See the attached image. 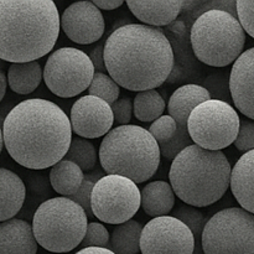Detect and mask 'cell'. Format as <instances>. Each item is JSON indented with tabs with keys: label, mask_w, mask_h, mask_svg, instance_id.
Wrapping results in <instances>:
<instances>
[{
	"label": "cell",
	"mask_w": 254,
	"mask_h": 254,
	"mask_svg": "<svg viewBox=\"0 0 254 254\" xmlns=\"http://www.w3.org/2000/svg\"><path fill=\"white\" fill-rule=\"evenodd\" d=\"M71 121L56 103L31 98L14 107L2 124L4 145L19 165L45 170L64 160L72 141Z\"/></svg>",
	"instance_id": "1"
},
{
	"label": "cell",
	"mask_w": 254,
	"mask_h": 254,
	"mask_svg": "<svg viewBox=\"0 0 254 254\" xmlns=\"http://www.w3.org/2000/svg\"><path fill=\"white\" fill-rule=\"evenodd\" d=\"M104 64L119 87L139 93L168 81L174 69V51L161 30L128 24L106 40Z\"/></svg>",
	"instance_id": "2"
},
{
	"label": "cell",
	"mask_w": 254,
	"mask_h": 254,
	"mask_svg": "<svg viewBox=\"0 0 254 254\" xmlns=\"http://www.w3.org/2000/svg\"><path fill=\"white\" fill-rule=\"evenodd\" d=\"M61 16L52 0H0V60L32 62L56 45Z\"/></svg>",
	"instance_id": "3"
},
{
	"label": "cell",
	"mask_w": 254,
	"mask_h": 254,
	"mask_svg": "<svg viewBox=\"0 0 254 254\" xmlns=\"http://www.w3.org/2000/svg\"><path fill=\"white\" fill-rule=\"evenodd\" d=\"M231 175L232 168L222 151L206 150L192 144L173 160L169 180L183 202L197 208L220 201L230 189Z\"/></svg>",
	"instance_id": "4"
},
{
	"label": "cell",
	"mask_w": 254,
	"mask_h": 254,
	"mask_svg": "<svg viewBox=\"0 0 254 254\" xmlns=\"http://www.w3.org/2000/svg\"><path fill=\"white\" fill-rule=\"evenodd\" d=\"M160 146L148 129L119 126L99 146V161L106 175H119L138 184L153 178L160 165Z\"/></svg>",
	"instance_id": "5"
},
{
	"label": "cell",
	"mask_w": 254,
	"mask_h": 254,
	"mask_svg": "<svg viewBox=\"0 0 254 254\" xmlns=\"http://www.w3.org/2000/svg\"><path fill=\"white\" fill-rule=\"evenodd\" d=\"M191 46L198 61L207 66L226 67L243 54L246 31L232 12L211 9L201 14L191 27Z\"/></svg>",
	"instance_id": "6"
},
{
	"label": "cell",
	"mask_w": 254,
	"mask_h": 254,
	"mask_svg": "<svg viewBox=\"0 0 254 254\" xmlns=\"http://www.w3.org/2000/svg\"><path fill=\"white\" fill-rule=\"evenodd\" d=\"M88 216L68 197H54L42 202L32 217V230L39 246L52 253H68L86 236Z\"/></svg>",
	"instance_id": "7"
},
{
	"label": "cell",
	"mask_w": 254,
	"mask_h": 254,
	"mask_svg": "<svg viewBox=\"0 0 254 254\" xmlns=\"http://www.w3.org/2000/svg\"><path fill=\"white\" fill-rule=\"evenodd\" d=\"M241 118L230 103L210 99L196 107L188 121V131L193 144L211 151H222L235 144Z\"/></svg>",
	"instance_id": "8"
},
{
	"label": "cell",
	"mask_w": 254,
	"mask_h": 254,
	"mask_svg": "<svg viewBox=\"0 0 254 254\" xmlns=\"http://www.w3.org/2000/svg\"><path fill=\"white\" fill-rule=\"evenodd\" d=\"M203 254H254V215L242 207L215 213L201 237Z\"/></svg>",
	"instance_id": "9"
},
{
	"label": "cell",
	"mask_w": 254,
	"mask_h": 254,
	"mask_svg": "<svg viewBox=\"0 0 254 254\" xmlns=\"http://www.w3.org/2000/svg\"><path fill=\"white\" fill-rule=\"evenodd\" d=\"M94 73L96 69L86 52L74 47H62L49 56L44 81L55 96L72 98L89 88Z\"/></svg>",
	"instance_id": "10"
},
{
	"label": "cell",
	"mask_w": 254,
	"mask_h": 254,
	"mask_svg": "<svg viewBox=\"0 0 254 254\" xmlns=\"http://www.w3.org/2000/svg\"><path fill=\"white\" fill-rule=\"evenodd\" d=\"M93 216L109 225H122L141 207V193L134 181L119 175H104L92 191Z\"/></svg>",
	"instance_id": "11"
},
{
	"label": "cell",
	"mask_w": 254,
	"mask_h": 254,
	"mask_svg": "<svg viewBox=\"0 0 254 254\" xmlns=\"http://www.w3.org/2000/svg\"><path fill=\"white\" fill-rule=\"evenodd\" d=\"M195 248L193 233L173 216L153 218L141 232V254H193Z\"/></svg>",
	"instance_id": "12"
},
{
	"label": "cell",
	"mask_w": 254,
	"mask_h": 254,
	"mask_svg": "<svg viewBox=\"0 0 254 254\" xmlns=\"http://www.w3.org/2000/svg\"><path fill=\"white\" fill-rule=\"evenodd\" d=\"M72 131L79 138L96 139L106 136L112 130L114 114L111 104L94 96L81 97L71 108Z\"/></svg>",
	"instance_id": "13"
},
{
	"label": "cell",
	"mask_w": 254,
	"mask_h": 254,
	"mask_svg": "<svg viewBox=\"0 0 254 254\" xmlns=\"http://www.w3.org/2000/svg\"><path fill=\"white\" fill-rule=\"evenodd\" d=\"M61 29L71 41L91 45L99 42L106 24L102 11L93 1H77L69 5L62 14Z\"/></svg>",
	"instance_id": "14"
},
{
	"label": "cell",
	"mask_w": 254,
	"mask_h": 254,
	"mask_svg": "<svg viewBox=\"0 0 254 254\" xmlns=\"http://www.w3.org/2000/svg\"><path fill=\"white\" fill-rule=\"evenodd\" d=\"M230 93L236 108L254 121V47L246 50L233 64Z\"/></svg>",
	"instance_id": "15"
},
{
	"label": "cell",
	"mask_w": 254,
	"mask_h": 254,
	"mask_svg": "<svg viewBox=\"0 0 254 254\" xmlns=\"http://www.w3.org/2000/svg\"><path fill=\"white\" fill-rule=\"evenodd\" d=\"M37 243L32 225L20 218L0 223V254H36Z\"/></svg>",
	"instance_id": "16"
},
{
	"label": "cell",
	"mask_w": 254,
	"mask_h": 254,
	"mask_svg": "<svg viewBox=\"0 0 254 254\" xmlns=\"http://www.w3.org/2000/svg\"><path fill=\"white\" fill-rule=\"evenodd\" d=\"M126 4L136 19L151 27L170 25L184 10V1L181 0H128Z\"/></svg>",
	"instance_id": "17"
},
{
	"label": "cell",
	"mask_w": 254,
	"mask_h": 254,
	"mask_svg": "<svg viewBox=\"0 0 254 254\" xmlns=\"http://www.w3.org/2000/svg\"><path fill=\"white\" fill-rule=\"evenodd\" d=\"M211 93L198 84H185L171 94L168 104L169 116L178 123V130L188 131V121L193 109L201 103L210 101Z\"/></svg>",
	"instance_id": "18"
},
{
	"label": "cell",
	"mask_w": 254,
	"mask_h": 254,
	"mask_svg": "<svg viewBox=\"0 0 254 254\" xmlns=\"http://www.w3.org/2000/svg\"><path fill=\"white\" fill-rule=\"evenodd\" d=\"M230 188L241 207L254 215V150L243 154L235 164Z\"/></svg>",
	"instance_id": "19"
},
{
	"label": "cell",
	"mask_w": 254,
	"mask_h": 254,
	"mask_svg": "<svg viewBox=\"0 0 254 254\" xmlns=\"http://www.w3.org/2000/svg\"><path fill=\"white\" fill-rule=\"evenodd\" d=\"M26 200V186L17 174L0 168V223L14 218Z\"/></svg>",
	"instance_id": "20"
},
{
	"label": "cell",
	"mask_w": 254,
	"mask_h": 254,
	"mask_svg": "<svg viewBox=\"0 0 254 254\" xmlns=\"http://www.w3.org/2000/svg\"><path fill=\"white\" fill-rule=\"evenodd\" d=\"M141 193V208L148 216L154 218L169 216L175 205V192L166 181L149 183Z\"/></svg>",
	"instance_id": "21"
},
{
	"label": "cell",
	"mask_w": 254,
	"mask_h": 254,
	"mask_svg": "<svg viewBox=\"0 0 254 254\" xmlns=\"http://www.w3.org/2000/svg\"><path fill=\"white\" fill-rule=\"evenodd\" d=\"M83 180V170L72 161L61 160L50 170V184L62 197L73 196L79 190Z\"/></svg>",
	"instance_id": "22"
},
{
	"label": "cell",
	"mask_w": 254,
	"mask_h": 254,
	"mask_svg": "<svg viewBox=\"0 0 254 254\" xmlns=\"http://www.w3.org/2000/svg\"><path fill=\"white\" fill-rule=\"evenodd\" d=\"M44 79V71L37 61L25 64H11L7 71L10 89L17 94H30Z\"/></svg>",
	"instance_id": "23"
},
{
	"label": "cell",
	"mask_w": 254,
	"mask_h": 254,
	"mask_svg": "<svg viewBox=\"0 0 254 254\" xmlns=\"http://www.w3.org/2000/svg\"><path fill=\"white\" fill-rule=\"evenodd\" d=\"M144 226L130 220L118 225L113 230L108 250L114 254H136L140 252V238Z\"/></svg>",
	"instance_id": "24"
},
{
	"label": "cell",
	"mask_w": 254,
	"mask_h": 254,
	"mask_svg": "<svg viewBox=\"0 0 254 254\" xmlns=\"http://www.w3.org/2000/svg\"><path fill=\"white\" fill-rule=\"evenodd\" d=\"M165 101L156 89L139 92L134 98L133 112L136 119L140 122H155L163 117L165 111Z\"/></svg>",
	"instance_id": "25"
},
{
	"label": "cell",
	"mask_w": 254,
	"mask_h": 254,
	"mask_svg": "<svg viewBox=\"0 0 254 254\" xmlns=\"http://www.w3.org/2000/svg\"><path fill=\"white\" fill-rule=\"evenodd\" d=\"M64 160L78 165L83 171H91L97 163V150L93 144L84 138H73Z\"/></svg>",
	"instance_id": "26"
},
{
	"label": "cell",
	"mask_w": 254,
	"mask_h": 254,
	"mask_svg": "<svg viewBox=\"0 0 254 254\" xmlns=\"http://www.w3.org/2000/svg\"><path fill=\"white\" fill-rule=\"evenodd\" d=\"M89 96L98 97V98L106 101L108 104H113L118 101V97L121 94L118 83L112 78L109 74L96 72L94 73L92 83L88 88Z\"/></svg>",
	"instance_id": "27"
},
{
	"label": "cell",
	"mask_w": 254,
	"mask_h": 254,
	"mask_svg": "<svg viewBox=\"0 0 254 254\" xmlns=\"http://www.w3.org/2000/svg\"><path fill=\"white\" fill-rule=\"evenodd\" d=\"M173 217L178 218L179 221L184 223V225L188 226L191 230V232L195 236L196 243H201V237H202L203 228H205L206 221L203 217L202 212L200 210H197L193 206L189 205H183L179 206L178 210L174 211Z\"/></svg>",
	"instance_id": "28"
},
{
	"label": "cell",
	"mask_w": 254,
	"mask_h": 254,
	"mask_svg": "<svg viewBox=\"0 0 254 254\" xmlns=\"http://www.w3.org/2000/svg\"><path fill=\"white\" fill-rule=\"evenodd\" d=\"M104 175H102L101 171H94V173L87 174L84 175V180L82 186L79 188V190L74 193L73 196H71L72 201H74L76 203H78L88 216H93V212H92L91 207V197H92V191H93L94 185H96L97 181L101 178H103Z\"/></svg>",
	"instance_id": "29"
},
{
	"label": "cell",
	"mask_w": 254,
	"mask_h": 254,
	"mask_svg": "<svg viewBox=\"0 0 254 254\" xmlns=\"http://www.w3.org/2000/svg\"><path fill=\"white\" fill-rule=\"evenodd\" d=\"M151 135L154 136L159 145L166 144L168 141L173 140L174 136L176 135L178 131V123L175 119L170 116H163L159 119H156L154 123H151L149 128Z\"/></svg>",
	"instance_id": "30"
},
{
	"label": "cell",
	"mask_w": 254,
	"mask_h": 254,
	"mask_svg": "<svg viewBox=\"0 0 254 254\" xmlns=\"http://www.w3.org/2000/svg\"><path fill=\"white\" fill-rule=\"evenodd\" d=\"M111 236L108 230L99 222L88 223L86 236L82 241L81 246L83 248L97 247V248H108Z\"/></svg>",
	"instance_id": "31"
},
{
	"label": "cell",
	"mask_w": 254,
	"mask_h": 254,
	"mask_svg": "<svg viewBox=\"0 0 254 254\" xmlns=\"http://www.w3.org/2000/svg\"><path fill=\"white\" fill-rule=\"evenodd\" d=\"M236 9L243 30L254 39V0H238Z\"/></svg>",
	"instance_id": "32"
},
{
	"label": "cell",
	"mask_w": 254,
	"mask_h": 254,
	"mask_svg": "<svg viewBox=\"0 0 254 254\" xmlns=\"http://www.w3.org/2000/svg\"><path fill=\"white\" fill-rule=\"evenodd\" d=\"M236 149L240 151L254 150V122L250 119H241L240 131L235 141Z\"/></svg>",
	"instance_id": "33"
},
{
	"label": "cell",
	"mask_w": 254,
	"mask_h": 254,
	"mask_svg": "<svg viewBox=\"0 0 254 254\" xmlns=\"http://www.w3.org/2000/svg\"><path fill=\"white\" fill-rule=\"evenodd\" d=\"M111 107L114 114V121L118 122L121 126H129V122L131 119V113H133V103H131L130 99H118Z\"/></svg>",
	"instance_id": "34"
},
{
	"label": "cell",
	"mask_w": 254,
	"mask_h": 254,
	"mask_svg": "<svg viewBox=\"0 0 254 254\" xmlns=\"http://www.w3.org/2000/svg\"><path fill=\"white\" fill-rule=\"evenodd\" d=\"M104 45H106V41L98 42V45L89 52V59L93 64L94 69L97 72H102V73L107 71L106 64H104Z\"/></svg>",
	"instance_id": "35"
},
{
	"label": "cell",
	"mask_w": 254,
	"mask_h": 254,
	"mask_svg": "<svg viewBox=\"0 0 254 254\" xmlns=\"http://www.w3.org/2000/svg\"><path fill=\"white\" fill-rule=\"evenodd\" d=\"M93 4L99 10H116L124 4L123 0H94Z\"/></svg>",
	"instance_id": "36"
},
{
	"label": "cell",
	"mask_w": 254,
	"mask_h": 254,
	"mask_svg": "<svg viewBox=\"0 0 254 254\" xmlns=\"http://www.w3.org/2000/svg\"><path fill=\"white\" fill-rule=\"evenodd\" d=\"M74 254H114L108 248H97V247H89V248H82Z\"/></svg>",
	"instance_id": "37"
},
{
	"label": "cell",
	"mask_w": 254,
	"mask_h": 254,
	"mask_svg": "<svg viewBox=\"0 0 254 254\" xmlns=\"http://www.w3.org/2000/svg\"><path fill=\"white\" fill-rule=\"evenodd\" d=\"M6 87H7V78L2 72H0V102L4 99L5 93H6Z\"/></svg>",
	"instance_id": "38"
},
{
	"label": "cell",
	"mask_w": 254,
	"mask_h": 254,
	"mask_svg": "<svg viewBox=\"0 0 254 254\" xmlns=\"http://www.w3.org/2000/svg\"><path fill=\"white\" fill-rule=\"evenodd\" d=\"M2 145H4V136H2V128H0V153L2 150Z\"/></svg>",
	"instance_id": "39"
}]
</instances>
